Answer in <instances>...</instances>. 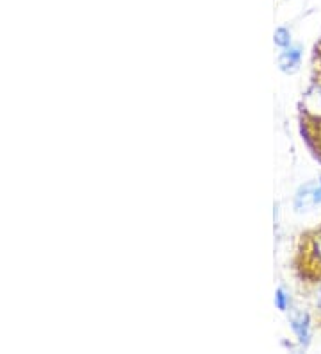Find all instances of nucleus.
<instances>
[{
	"instance_id": "2",
	"label": "nucleus",
	"mask_w": 321,
	"mask_h": 354,
	"mask_svg": "<svg viewBox=\"0 0 321 354\" xmlns=\"http://www.w3.org/2000/svg\"><path fill=\"white\" fill-rule=\"evenodd\" d=\"M300 129L313 154L321 161V115H314L307 108H300Z\"/></svg>"
},
{
	"instance_id": "3",
	"label": "nucleus",
	"mask_w": 321,
	"mask_h": 354,
	"mask_svg": "<svg viewBox=\"0 0 321 354\" xmlns=\"http://www.w3.org/2000/svg\"><path fill=\"white\" fill-rule=\"evenodd\" d=\"M300 48H289L287 52H284L280 59H278V65L282 70H295L300 63Z\"/></svg>"
},
{
	"instance_id": "1",
	"label": "nucleus",
	"mask_w": 321,
	"mask_h": 354,
	"mask_svg": "<svg viewBox=\"0 0 321 354\" xmlns=\"http://www.w3.org/2000/svg\"><path fill=\"white\" fill-rule=\"evenodd\" d=\"M291 267L302 283L321 285V224L296 238Z\"/></svg>"
},
{
	"instance_id": "6",
	"label": "nucleus",
	"mask_w": 321,
	"mask_h": 354,
	"mask_svg": "<svg viewBox=\"0 0 321 354\" xmlns=\"http://www.w3.org/2000/svg\"><path fill=\"white\" fill-rule=\"evenodd\" d=\"M277 306L280 308V310H286L287 308V303H286V294H284V290L280 288L277 292Z\"/></svg>"
},
{
	"instance_id": "5",
	"label": "nucleus",
	"mask_w": 321,
	"mask_h": 354,
	"mask_svg": "<svg viewBox=\"0 0 321 354\" xmlns=\"http://www.w3.org/2000/svg\"><path fill=\"white\" fill-rule=\"evenodd\" d=\"M275 36H277V39H275V41H277L280 47H286V45H289V38H284V36H287L286 29H278L277 35H275Z\"/></svg>"
},
{
	"instance_id": "4",
	"label": "nucleus",
	"mask_w": 321,
	"mask_h": 354,
	"mask_svg": "<svg viewBox=\"0 0 321 354\" xmlns=\"http://www.w3.org/2000/svg\"><path fill=\"white\" fill-rule=\"evenodd\" d=\"M291 328L293 331L296 333V337H298V340H307L309 338V324H307V317L302 315V313H298V315H295L291 319Z\"/></svg>"
}]
</instances>
